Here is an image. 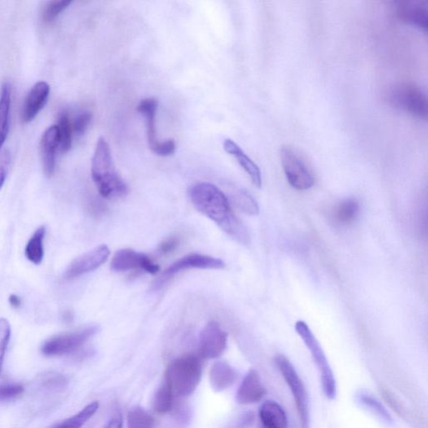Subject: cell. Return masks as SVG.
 <instances>
[{
    "instance_id": "4fadbf2b",
    "label": "cell",
    "mask_w": 428,
    "mask_h": 428,
    "mask_svg": "<svg viewBox=\"0 0 428 428\" xmlns=\"http://www.w3.org/2000/svg\"><path fill=\"white\" fill-rule=\"evenodd\" d=\"M228 335L216 322H209L200 334L199 354L204 359H216L225 352Z\"/></svg>"
},
{
    "instance_id": "8fae6325",
    "label": "cell",
    "mask_w": 428,
    "mask_h": 428,
    "mask_svg": "<svg viewBox=\"0 0 428 428\" xmlns=\"http://www.w3.org/2000/svg\"><path fill=\"white\" fill-rule=\"evenodd\" d=\"M111 268L116 272H125L137 269L151 274L160 272L159 266L154 263L145 253L132 248H122L116 252L112 260Z\"/></svg>"
},
{
    "instance_id": "6da1fadb",
    "label": "cell",
    "mask_w": 428,
    "mask_h": 428,
    "mask_svg": "<svg viewBox=\"0 0 428 428\" xmlns=\"http://www.w3.org/2000/svg\"><path fill=\"white\" fill-rule=\"evenodd\" d=\"M189 196L196 210L220 227L236 241L248 244L250 236L241 222L231 210L230 202L224 192L209 182H199L190 187Z\"/></svg>"
},
{
    "instance_id": "3957f363",
    "label": "cell",
    "mask_w": 428,
    "mask_h": 428,
    "mask_svg": "<svg viewBox=\"0 0 428 428\" xmlns=\"http://www.w3.org/2000/svg\"><path fill=\"white\" fill-rule=\"evenodd\" d=\"M203 366L200 358L187 355L174 360L165 371L164 380L171 387L174 396L185 399L198 388L202 379Z\"/></svg>"
},
{
    "instance_id": "ac0fdd59",
    "label": "cell",
    "mask_w": 428,
    "mask_h": 428,
    "mask_svg": "<svg viewBox=\"0 0 428 428\" xmlns=\"http://www.w3.org/2000/svg\"><path fill=\"white\" fill-rule=\"evenodd\" d=\"M259 428H288L286 410L274 401H266L259 410Z\"/></svg>"
},
{
    "instance_id": "d6a6232c",
    "label": "cell",
    "mask_w": 428,
    "mask_h": 428,
    "mask_svg": "<svg viewBox=\"0 0 428 428\" xmlns=\"http://www.w3.org/2000/svg\"><path fill=\"white\" fill-rule=\"evenodd\" d=\"M380 391H381L383 399L386 401L387 405L389 406L399 416L408 420V419H409V414L408 413V410L406 409L403 403H400V401L397 399L387 387L381 386V387H380Z\"/></svg>"
},
{
    "instance_id": "d6986e66",
    "label": "cell",
    "mask_w": 428,
    "mask_h": 428,
    "mask_svg": "<svg viewBox=\"0 0 428 428\" xmlns=\"http://www.w3.org/2000/svg\"><path fill=\"white\" fill-rule=\"evenodd\" d=\"M224 148L227 154L233 156L234 159L237 160L244 171L250 176L253 185L258 187H261V171L255 161H253L250 157L243 151L242 148L233 141V140L226 139L224 142Z\"/></svg>"
},
{
    "instance_id": "1f68e13d",
    "label": "cell",
    "mask_w": 428,
    "mask_h": 428,
    "mask_svg": "<svg viewBox=\"0 0 428 428\" xmlns=\"http://www.w3.org/2000/svg\"><path fill=\"white\" fill-rule=\"evenodd\" d=\"M25 388L19 383L0 384V401H11L24 394Z\"/></svg>"
},
{
    "instance_id": "5bb4252c",
    "label": "cell",
    "mask_w": 428,
    "mask_h": 428,
    "mask_svg": "<svg viewBox=\"0 0 428 428\" xmlns=\"http://www.w3.org/2000/svg\"><path fill=\"white\" fill-rule=\"evenodd\" d=\"M396 14L397 19L406 24L427 32L428 29V15L426 4L417 0H403L396 4Z\"/></svg>"
},
{
    "instance_id": "cb8c5ba5",
    "label": "cell",
    "mask_w": 428,
    "mask_h": 428,
    "mask_svg": "<svg viewBox=\"0 0 428 428\" xmlns=\"http://www.w3.org/2000/svg\"><path fill=\"white\" fill-rule=\"evenodd\" d=\"M98 409V401H93V403L87 405L86 407L76 415H74V416L58 423V424L52 428H81L94 416Z\"/></svg>"
},
{
    "instance_id": "e0dca14e",
    "label": "cell",
    "mask_w": 428,
    "mask_h": 428,
    "mask_svg": "<svg viewBox=\"0 0 428 428\" xmlns=\"http://www.w3.org/2000/svg\"><path fill=\"white\" fill-rule=\"evenodd\" d=\"M267 391L262 383L259 373L252 369L244 377L240 384L236 400L241 405L259 403L266 395Z\"/></svg>"
},
{
    "instance_id": "e575fe53",
    "label": "cell",
    "mask_w": 428,
    "mask_h": 428,
    "mask_svg": "<svg viewBox=\"0 0 428 428\" xmlns=\"http://www.w3.org/2000/svg\"><path fill=\"white\" fill-rule=\"evenodd\" d=\"M11 161V154L10 151L4 149L0 151V189L6 182L8 169Z\"/></svg>"
},
{
    "instance_id": "4316f807",
    "label": "cell",
    "mask_w": 428,
    "mask_h": 428,
    "mask_svg": "<svg viewBox=\"0 0 428 428\" xmlns=\"http://www.w3.org/2000/svg\"><path fill=\"white\" fill-rule=\"evenodd\" d=\"M356 399L363 407L368 408L370 412L373 413L384 422L387 423V424L392 423V418L389 413L373 395L366 392H360V393H358Z\"/></svg>"
},
{
    "instance_id": "83f0119b",
    "label": "cell",
    "mask_w": 428,
    "mask_h": 428,
    "mask_svg": "<svg viewBox=\"0 0 428 428\" xmlns=\"http://www.w3.org/2000/svg\"><path fill=\"white\" fill-rule=\"evenodd\" d=\"M56 126H58L59 133V148L61 152L65 154L71 150L74 135L72 121L69 120L67 113H61Z\"/></svg>"
},
{
    "instance_id": "4dcf8cb0",
    "label": "cell",
    "mask_w": 428,
    "mask_h": 428,
    "mask_svg": "<svg viewBox=\"0 0 428 428\" xmlns=\"http://www.w3.org/2000/svg\"><path fill=\"white\" fill-rule=\"evenodd\" d=\"M11 336V326L6 319H0V373H1L4 356Z\"/></svg>"
},
{
    "instance_id": "8d00e7d4",
    "label": "cell",
    "mask_w": 428,
    "mask_h": 428,
    "mask_svg": "<svg viewBox=\"0 0 428 428\" xmlns=\"http://www.w3.org/2000/svg\"><path fill=\"white\" fill-rule=\"evenodd\" d=\"M178 239L176 238H170L167 240H165L163 243H161L159 247V252L163 253V255H167V253H171L176 250L178 246Z\"/></svg>"
},
{
    "instance_id": "44dd1931",
    "label": "cell",
    "mask_w": 428,
    "mask_h": 428,
    "mask_svg": "<svg viewBox=\"0 0 428 428\" xmlns=\"http://www.w3.org/2000/svg\"><path fill=\"white\" fill-rule=\"evenodd\" d=\"M11 87L10 83L4 82L0 91V150L6 141L10 130Z\"/></svg>"
},
{
    "instance_id": "f1b7e54d",
    "label": "cell",
    "mask_w": 428,
    "mask_h": 428,
    "mask_svg": "<svg viewBox=\"0 0 428 428\" xmlns=\"http://www.w3.org/2000/svg\"><path fill=\"white\" fill-rule=\"evenodd\" d=\"M155 419L142 408H134L128 414V428H154Z\"/></svg>"
},
{
    "instance_id": "ba28073f",
    "label": "cell",
    "mask_w": 428,
    "mask_h": 428,
    "mask_svg": "<svg viewBox=\"0 0 428 428\" xmlns=\"http://www.w3.org/2000/svg\"><path fill=\"white\" fill-rule=\"evenodd\" d=\"M279 156L290 185L300 191L312 189L314 183L313 173L299 152L290 145H283Z\"/></svg>"
},
{
    "instance_id": "8992f818",
    "label": "cell",
    "mask_w": 428,
    "mask_h": 428,
    "mask_svg": "<svg viewBox=\"0 0 428 428\" xmlns=\"http://www.w3.org/2000/svg\"><path fill=\"white\" fill-rule=\"evenodd\" d=\"M274 363L276 365L279 373L285 379L287 385L289 386L293 399H294L297 413H298L301 428L309 427V401L307 390L297 373L294 366L288 358L283 355H278L274 358Z\"/></svg>"
},
{
    "instance_id": "f546056e",
    "label": "cell",
    "mask_w": 428,
    "mask_h": 428,
    "mask_svg": "<svg viewBox=\"0 0 428 428\" xmlns=\"http://www.w3.org/2000/svg\"><path fill=\"white\" fill-rule=\"evenodd\" d=\"M72 3V1H67V0L47 2L42 11V20L44 23L47 25L51 24L52 22H54L58 18L60 13L63 12Z\"/></svg>"
},
{
    "instance_id": "74e56055",
    "label": "cell",
    "mask_w": 428,
    "mask_h": 428,
    "mask_svg": "<svg viewBox=\"0 0 428 428\" xmlns=\"http://www.w3.org/2000/svg\"><path fill=\"white\" fill-rule=\"evenodd\" d=\"M105 428H123V417L121 414L117 413L113 416Z\"/></svg>"
},
{
    "instance_id": "f35d334b",
    "label": "cell",
    "mask_w": 428,
    "mask_h": 428,
    "mask_svg": "<svg viewBox=\"0 0 428 428\" xmlns=\"http://www.w3.org/2000/svg\"><path fill=\"white\" fill-rule=\"evenodd\" d=\"M8 302H10L11 307L15 309H19L21 307V299L19 296L15 295H11L8 298Z\"/></svg>"
},
{
    "instance_id": "ffe728a7",
    "label": "cell",
    "mask_w": 428,
    "mask_h": 428,
    "mask_svg": "<svg viewBox=\"0 0 428 428\" xmlns=\"http://www.w3.org/2000/svg\"><path fill=\"white\" fill-rule=\"evenodd\" d=\"M237 379V370L227 362L217 361L213 364L209 373V381L214 392H221L228 389Z\"/></svg>"
},
{
    "instance_id": "d590c367",
    "label": "cell",
    "mask_w": 428,
    "mask_h": 428,
    "mask_svg": "<svg viewBox=\"0 0 428 428\" xmlns=\"http://www.w3.org/2000/svg\"><path fill=\"white\" fill-rule=\"evenodd\" d=\"M44 385L46 387L56 388L62 387L65 383V379L63 375L59 374L47 375V377L44 379Z\"/></svg>"
},
{
    "instance_id": "836d02e7",
    "label": "cell",
    "mask_w": 428,
    "mask_h": 428,
    "mask_svg": "<svg viewBox=\"0 0 428 428\" xmlns=\"http://www.w3.org/2000/svg\"><path fill=\"white\" fill-rule=\"evenodd\" d=\"M93 120V115L91 112H84L80 113L75 119L72 121V130L74 135L77 137H81L88 128L91 121Z\"/></svg>"
},
{
    "instance_id": "7a4b0ae2",
    "label": "cell",
    "mask_w": 428,
    "mask_h": 428,
    "mask_svg": "<svg viewBox=\"0 0 428 428\" xmlns=\"http://www.w3.org/2000/svg\"><path fill=\"white\" fill-rule=\"evenodd\" d=\"M91 177L104 199L123 198L128 194V187L118 174L110 146L104 138H100L95 146L91 160Z\"/></svg>"
},
{
    "instance_id": "d4e9b609",
    "label": "cell",
    "mask_w": 428,
    "mask_h": 428,
    "mask_svg": "<svg viewBox=\"0 0 428 428\" xmlns=\"http://www.w3.org/2000/svg\"><path fill=\"white\" fill-rule=\"evenodd\" d=\"M174 399L175 396H174L171 387L164 380L154 396V410L159 414L169 413L173 409Z\"/></svg>"
},
{
    "instance_id": "484cf974",
    "label": "cell",
    "mask_w": 428,
    "mask_h": 428,
    "mask_svg": "<svg viewBox=\"0 0 428 428\" xmlns=\"http://www.w3.org/2000/svg\"><path fill=\"white\" fill-rule=\"evenodd\" d=\"M230 201L239 210L248 215L257 216L260 213L259 205L246 191L235 190L234 193L231 195Z\"/></svg>"
},
{
    "instance_id": "30bf717a",
    "label": "cell",
    "mask_w": 428,
    "mask_h": 428,
    "mask_svg": "<svg viewBox=\"0 0 428 428\" xmlns=\"http://www.w3.org/2000/svg\"><path fill=\"white\" fill-rule=\"evenodd\" d=\"M225 267L224 261L217 258L199 255V253H192L181 258L180 260L174 262L172 265L165 270L161 276L157 279L154 286L155 289H159L166 282L169 281L174 275L191 269H222Z\"/></svg>"
},
{
    "instance_id": "2e32d148",
    "label": "cell",
    "mask_w": 428,
    "mask_h": 428,
    "mask_svg": "<svg viewBox=\"0 0 428 428\" xmlns=\"http://www.w3.org/2000/svg\"><path fill=\"white\" fill-rule=\"evenodd\" d=\"M50 91V85L46 81L37 82L29 91L22 111V121L25 123L32 121L46 106Z\"/></svg>"
},
{
    "instance_id": "9c48e42d",
    "label": "cell",
    "mask_w": 428,
    "mask_h": 428,
    "mask_svg": "<svg viewBox=\"0 0 428 428\" xmlns=\"http://www.w3.org/2000/svg\"><path fill=\"white\" fill-rule=\"evenodd\" d=\"M159 102L154 98H147L142 100L138 107V112L145 116L147 126V140L150 149L156 155L168 156L175 154L176 142L173 139L159 142L156 138L155 119Z\"/></svg>"
},
{
    "instance_id": "277c9868",
    "label": "cell",
    "mask_w": 428,
    "mask_h": 428,
    "mask_svg": "<svg viewBox=\"0 0 428 428\" xmlns=\"http://www.w3.org/2000/svg\"><path fill=\"white\" fill-rule=\"evenodd\" d=\"M295 330L312 353L314 363L316 364L319 373H320L323 392H324L327 399L334 400L336 393H337L336 382L333 371L331 370L328 360H327L320 343H319L307 323L301 321L296 322Z\"/></svg>"
},
{
    "instance_id": "603a6c76",
    "label": "cell",
    "mask_w": 428,
    "mask_h": 428,
    "mask_svg": "<svg viewBox=\"0 0 428 428\" xmlns=\"http://www.w3.org/2000/svg\"><path fill=\"white\" fill-rule=\"evenodd\" d=\"M359 209L360 205L356 199H345L335 209L334 218L340 225H350L356 220L359 213Z\"/></svg>"
},
{
    "instance_id": "7c38bea8",
    "label": "cell",
    "mask_w": 428,
    "mask_h": 428,
    "mask_svg": "<svg viewBox=\"0 0 428 428\" xmlns=\"http://www.w3.org/2000/svg\"><path fill=\"white\" fill-rule=\"evenodd\" d=\"M109 256L110 250L106 244L95 247L73 260L65 273V278L72 281L83 274L93 272L106 263Z\"/></svg>"
},
{
    "instance_id": "5b68a950",
    "label": "cell",
    "mask_w": 428,
    "mask_h": 428,
    "mask_svg": "<svg viewBox=\"0 0 428 428\" xmlns=\"http://www.w3.org/2000/svg\"><path fill=\"white\" fill-rule=\"evenodd\" d=\"M387 99L393 107L419 119H427V95L424 91L414 83H397L388 91Z\"/></svg>"
},
{
    "instance_id": "9a60e30c",
    "label": "cell",
    "mask_w": 428,
    "mask_h": 428,
    "mask_svg": "<svg viewBox=\"0 0 428 428\" xmlns=\"http://www.w3.org/2000/svg\"><path fill=\"white\" fill-rule=\"evenodd\" d=\"M59 143L58 126H51L43 133L39 142V154L44 173L49 178L55 173L56 151L58 149Z\"/></svg>"
},
{
    "instance_id": "7402d4cb",
    "label": "cell",
    "mask_w": 428,
    "mask_h": 428,
    "mask_svg": "<svg viewBox=\"0 0 428 428\" xmlns=\"http://www.w3.org/2000/svg\"><path fill=\"white\" fill-rule=\"evenodd\" d=\"M46 229L45 226H41L29 239L26 244L25 255L26 259L32 264L39 265L42 263L45 250H44V240H45Z\"/></svg>"
},
{
    "instance_id": "52a82bcc",
    "label": "cell",
    "mask_w": 428,
    "mask_h": 428,
    "mask_svg": "<svg viewBox=\"0 0 428 428\" xmlns=\"http://www.w3.org/2000/svg\"><path fill=\"white\" fill-rule=\"evenodd\" d=\"M98 330V326H89L75 331L52 336L42 345L41 352L48 357L69 355L84 346Z\"/></svg>"
}]
</instances>
